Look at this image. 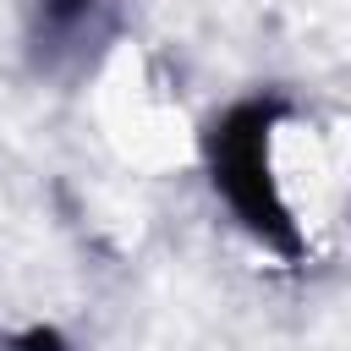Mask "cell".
<instances>
[{"instance_id":"cell-1","label":"cell","mask_w":351,"mask_h":351,"mask_svg":"<svg viewBox=\"0 0 351 351\" xmlns=\"http://www.w3.org/2000/svg\"><path fill=\"white\" fill-rule=\"evenodd\" d=\"M280 115H285L280 99H241V104H230V110L208 126L203 154H208V181H214V192L225 197V208H230L263 247L296 252L302 236H296V219H291L280 170H274Z\"/></svg>"},{"instance_id":"cell-2","label":"cell","mask_w":351,"mask_h":351,"mask_svg":"<svg viewBox=\"0 0 351 351\" xmlns=\"http://www.w3.org/2000/svg\"><path fill=\"white\" fill-rule=\"evenodd\" d=\"M99 11H104V0H38V27H33L38 49L49 60L66 49H82L99 33Z\"/></svg>"}]
</instances>
